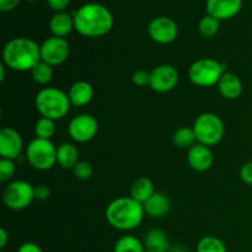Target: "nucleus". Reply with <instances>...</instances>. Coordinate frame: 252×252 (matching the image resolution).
Instances as JSON below:
<instances>
[{
  "label": "nucleus",
  "mask_w": 252,
  "mask_h": 252,
  "mask_svg": "<svg viewBox=\"0 0 252 252\" xmlns=\"http://www.w3.org/2000/svg\"><path fill=\"white\" fill-rule=\"evenodd\" d=\"M20 1L21 0H0V10L2 12L12 11V10L19 6Z\"/></svg>",
  "instance_id": "f704fd0d"
},
{
  "label": "nucleus",
  "mask_w": 252,
  "mask_h": 252,
  "mask_svg": "<svg viewBox=\"0 0 252 252\" xmlns=\"http://www.w3.org/2000/svg\"><path fill=\"white\" fill-rule=\"evenodd\" d=\"M16 252H43V251H42V249L39 248L37 244L29 241V243H24L22 245H20V248L17 249Z\"/></svg>",
  "instance_id": "c9c22d12"
},
{
  "label": "nucleus",
  "mask_w": 252,
  "mask_h": 252,
  "mask_svg": "<svg viewBox=\"0 0 252 252\" xmlns=\"http://www.w3.org/2000/svg\"><path fill=\"white\" fill-rule=\"evenodd\" d=\"M98 123L94 116L80 113L70 120L68 126L69 137L76 143H88L96 137Z\"/></svg>",
  "instance_id": "1a4fd4ad"
},
{
  "label": "nucleus",
  "mask_w": 252,
  "mask_h": 252,
  "mask_svg": "<svg viewBox=\"0 0 252 252\" xmlns=\"http://www.w3.org/2000/svg\"><path fill=\"white\" fill-rule=\"evenodd\" d=\"M5 68H6V66L4 65V64H0V73H1V75H0V81H4V79H5Z\"/></svg>",
  "instance_id": "4c0bfd02"
},
{
  "label": "nucleus",
  "mask_w": 252,
  "mask_h": 252,
  "mask_svg": "<svg viewBox=\"0 0 252 252\" xmlns=\"http://www.w3.org/2000/svg\"><path fill=\"white\" fill-rule=\"evenodd\" d=\"M219 27H220V21L209 14L204 15L198 22V32L201 33V36L206 37V38L216 36L219 32Z\"/></svg>",
  "instance_id": "a878e982"
},
{
  "label": "nucleus",
  "mask_w": 252,
  "mask_h": 252,
  "mask_svg": "<svg viewBox=\"0 0 252 252\" xmlns=\"http://www.w3.org/2000/svg\"><path fill=\"white\" fill-rule=\"evenodd\" d=\"M148 34L155 43L170 44L177 38L179 27L170 17L158 16L148 25Z\"/></svg>",
  "instance_id": "f8f14e48"
},
{
  "label": "nucleus",
  "mask_w": 252,
  "mask_h": 252,
  "mask_svg": "<svg viewBox=\"0 0 252 252\" xmlns=\"http://www.w3.org/2000/svg\"><path fill=\"white\" fill-rule=\"evenodd\" d=\"M68 96L71 106L83 107V106L89 105L93 101L94 88L88 81L79 80L70 86Z\"/></svg>",
  "instance_id": "dca6fc26"
},
{
  "label": "nucleus",
  "mask_w": 252,
  "mask_h": 252,
  "mask_svg": "<svg viewBox=\"0 0 252 252\" xmlns=\"http://www.w3.org/2000/svg\"><path fill=\"white\" fill-rule=\"evenodd\" d=\"M68 94L57 88H43L34 97V107L41 117L58 121L65 117L70 110Z\"/></svg>",
  "instance_id": "20e7f679"
},
{
  "label": "nucleus",
  "mask_w": 252,
  "mask_h": 252,
  "mask_svg": "<svg viewBox=\"0 0 252 252\" xmlns=\"http://www.w3.org/2000/svg\"><path fill=\"white\" fill-rule=\"evenodd\" d=\"M47 4L51 9H53L54 11L62 12L69 6L70 4V0H47Z\"/></svg>",
  "instance_id": "473e14b6"
},
{
  "label": "nucleus",
  "mask_w": 252,
  "mask_h": 252,
  "mask_svg": "<svg viewBox=\"0 0 252 252\" xmlns=\"http://www.w3.org/2000/svg\"><path fill=\"white\" fill-rule=\"evenodd\" d=\"M143 244H144L145 252H167L169 250V240L166 234L158 228H153L147 231Z\"/></svg>",
  "instance_id": "aec40b11"
},
{
  "label": "nucleus",
  "mask_w": 252,
  "mask_h": 252,
  "mask_svg": "<svg viewBox=\"0 0 252 252\" xmlns=\"http://www.w3.org/2000/svg\"><path fill=\"white\" fill-rule=\"evenodd\" d=\"M177 83H179V71L174 65L161 64V65L155 66L150 71L149 88L155 93H170L176 88Z\"/></svg>",
  "instance_id": "9b49d317"
},
{
  "label": "nucleus",
  "mask_w": 252,
  "mask_h": 252,
  "mask_svg": "<svg viewBox=\"0 0 252 252\" xmlns=\"http://www.w3.org/2000/svg\"><path fill=\"white\" fill-rule=\"evenodd\" d=\"M73 16L75 31L89 38L105 36L113 27V16L111 11L97 2L83 5Z\"/></svg>",
  "instance_id": "f257e3e1"
},
{
  "label": "nucleus",
  "mask_w": 252,
  "mask_h": 252,
  "mask_svg": "<svg viewBox=\"0 0 252 252\" xmlns=\"http://www.w3.org/2000/svg\"><path fill=\"white\" fill-rule=\"evenodd\" d=\"M7 241H9V233L5 228L0 229V248L4 249L6 246Z\"/></svg>",
  "instance_id": "e433bc0d"
},
{
  "label": "nucleus",
  "mask_w": 252,
  "mask_h": 252,
  "mask_svg": "<svg viewBox=\"0 0 252 252\" xmlns=\"http://www.w3.org/2000/svg\"><path fill=\"white\" fill-rule=\"evenodd\" d=\"M225 73L223 65L212 58H201L191 64L189 78L193 85L199 88H211L218 84L221 75Z\"/></svg>",
  "instance_id": "0eeeda50"
},
{
  "label": "nucleus",
  "mask_w": 252,
  "mask_h": 252,
  "mask_svg": "<svg viewBox=\"0 0 252 252\" xmlns=\"http://www.w3.org/2000/svg\"><path fill=\"white\" fill-rule=\"evenodd\" d=\"M24 142L16 129L4 127L0 130V157L2 159L15 160L20 157Z\"/></svg>",
  "instance_id": "ddd939ff"
},
{
  "label": "nucleus",
  "mask_w": 252,
  "mask_h": 252,
  "mask_svg": "<svg viewBox=\"0 0 252 252\" xmlns=\"http://www.w3.org/2000/svg\"><path fill=\"white\" fill-rule=\"evenodd\" d=\"M214 161L213 153L207 145L196 143L187 150V162L192 170L197 172L208 171Z\"/></svg>",
  "instance_id": "2eb2a0df"
},
{
  "label": "nucleus",
  "mask_w": 252,
  "mask_h": 252,
  "mask_svg": "<svg viewBox=\"0 0 252 252\" xmlns=\"http://www.w3.org/2000/svg\"><path fill=\"white\" fill-rule=\"evenodd\" d=\"M15 171H16V165L15 160L10 159H0V182L6 184L14 177Z\"/></svg>",
  "instance_id": "c85d7f7f"
},
{
  "label": "nucleus",
  "mask_w": 252,
  "mask_h": 252,
  "mask_svg": "<svg viewBox=\"0 0 252 252\" xmlns=\"http://www.w3.org/2000/svg\"><path fill=\"white\" fill-rule=\"evenodd\" d=\"M41 61V46L27 37L10 39L2 48V64L15 71H31Z\"/></svg>",
  "instance_id": "f03ea898"
},
{
  "label": "nucleus",
  "mask_w": 252,
  "mask_h": 252,
  "mask_svg": "<svg viewBox=\"0 0 252 252\" xmlns=\"http://www.w3.org/2000/svg\"><path fill=\"white\" fill-rule=\"evenodd\" d=\"M25 155L27 162L38 171L51 170L57 164V147L48 139L34 138L27 144Z\"/></svg>",
  "instance_id": "423d86ee"
},
{
  "label": "nucleus",
  "mask_w": 252,
  "mask_h": 252,
  "mask_svg": "<svg viewBox=\"0 0 252 252\" xmlns=\"http://www.w3.org/2000/svg\"><path fill=\"white\" fill-rule=\"evenodd\" d=\"M70 54V46L68 41L62 37L52 36L44 39L41 44V61L52 66L61 65Z\"/></svg>",
  "instance_id": "9d476101"
},
{
  "label": "nucleus",
  "mask_w": 252,
  "mask_h": 252,
  "mask_svg": "<svg viewBox=\"0 0 252 252\" xmlns=\"http://www.w3.org/2000/svg\"><path fill=\"white\" fill-rule=\"evenodd\" d=\"M34 199V187L24 180L11 181L2 191V202L11 211L26 209Z\"/></svg>",
  "instance_id": "6e6552de"
},
{
  "label": "nucleus",
  "mask_w": 252,
  "mask_h": 252,
  "mask_svg": "<svg viewBox=\"0 0 252 252\" xmlns=\"http://www.w3.org/2000/svg\"><path fill=\"white\" fill-rule=\"evenodd\" d=\"M29 1H38V0H29Z\"/></svg>",
  "instance_id": "58836bf2"
},
{
  "label": "nucleus",
  "mask_w": 252,
  "mask_h": 252,
  "mask_svg": "<svg viewBox=\"0 0 252 252\" xmlns=\"http://www.w3.org/2000/svg\"><path fill=\"white\" fill-rule=\"evenodd\" d=\"M243 7V0H207V14L221 20H229L235 17Z\"/></svg>",
  "instance_id": "4468645a"
},
{
  "label": "nucleus",
  "mask_w": 252,
  "mask_h": 252,
  "mask_svg": "<svg viewBox=\"0 0 252 252\" xmlns=\"http://www.w3.org/2000/svg\"><path fill=\"white\" fill-rule=\"evenodd\" d=\"M145 216L144 207L132 197H118L110 202L105 217L112 228L121 231H129L142 224Z\"/></svg>",
  "instance_id": "7ed1b4c3"
},
{
  "label": "nucleus",
  "mask_w": 252,
  "mask_h": 252,
  "mask_svg": "<svg viewBox=\"0 0 252 252\" xmlns=\"http://www.w3.org/2000/svg\"><path fill=\"white\" fill-rule=\"evenodd\" d=\"M240 179L244 184L252 186V161L243 165L240 170Z\"/></svg>",
  "instance_id": "2f4dec72"
},
{
  "label": "nucleus",
  "mask_w": 252,
  "mask_h": 252,
  "mask_svg": "<svg viewBox=\"0 0 252 252\" xmlns=\"http://www.w3.org/2000/svg\"><path fill=\"white\" fill-rule=\"evenodd\" d=\"M132 80L134 83V85L139 86V88H145V86L150 85V71L143 70V69H139V70L134 71L132 76Z\"/></svg>",
  "instance_id": "7c9ffc66"
},
{
  "label": "nucleus",
  "mask_w": 252,
  "mask_h": 252,
  "mask_svg": "<svg viewBox=\"0 0 252 252\" xmlns=\"http://www.w3.org/2000/svg\"><path fill=\"white\" fill-rule=\"evenodd\" d=\"M31 73L32 79H33L34 83L39 84V85H47L52 81L53 79V66L47 64L46 62L39 61L36 65L32 68Z\"/></svg>",
  "instance_id": "393cba45"
},
{
  "label": "nucleus",
  "mask_w": 252,
  "mask_h": 252,
  "mask_svg": "<svg viewBox=\"0 0 252 252\" xmlns=\"http://www.w3.org/2000/svg\"><path fill=\"white\" fill-rule=\"evenodd\" d=\"M172 143L175 147L180 149H187L193 147L197 143L196 134H194L193 128L181 127L172 134Z\"/></svg>",
  "instance_id": "5701e85b"
},
{
  "label": "nucleus",
  "mask_w": 252,
  "mask_h": 252,
  "mask_svg": "<svg viewBox=\"0 0 252 252\" xmlns=\"http://www.w3.org/2000/svg\"><path fill=\"white\" fill-rule=\"evenodd\" d=\"M49 30H51L52 34L56 37H64L68 36L73 30H75V25H74V16L65 11L57 12L52 16L49 20Z\"/></svg>",
  "instance_id": "6ab92c4d"
},
{
  "label": "nucleus",
  "mask_w": 252,
  "mask_h": 252,
  "mask_svg": "<svg viewBox=\"0 0 252 252\" xmlns=\"http://www.w3.org/2000/svg\"><path fill=\"white\" fill-rule=\"evenodd\" d=\"M130 197L139 203L144 204L155 193L154 184L148 177L142 176L135 180L130 186Z\"/></svg>",
  "instance_id": "4be33fe9"
},
{
  "label": "nucleus",
  "mask_w": 252,
  "mask_h": 252,
  "mask_svg": "<svg viewBox=\"0 0 252 252\" xmlns=\"http://www.w3.org/2000/svg\"><path fill=\"white\" fill-rule=\"evenodd\" d=\"M197 252H228L226 251V246L224 245L223 241L220 239L216 238V236H204L197 244Z\"/></svg>",
  "instance_id": "cd10ccee"
},
{
  "label": "nucleus",
  "mask_w": 252,
  "mask_h": 252,
  "mask_svg": "<svg viewBox=\"0 0 252 252\" xmlns=\"http://www.w3.org/2000/svg\"><path fill=\"white\" fill-rule=\"evenodd\" d=\"M56 121L46 117H39L34 125V135L39 139H48L53 137L56 133Z\"/></svg>",
  "instance_id": "bb28decb"
},
{
  "label": "nucleus",
  "mask_w": 252,
  "mask_h": 252,
  "mask_svg": "<svg viewBox=\"0 0 252 252\" xmlns=\"http://www.w3.org/2000/svg\"><path fill=\"white\" fill-rule=\"evenodd\" d=\"M79 161V150L71 143H63L57 148V164L64 170H73Z\"/></svg>",
  "instance_id": "412c9836"
},
{
  "label": "nucleus",
  "mask_w": 252,
  "mask_h": 252,
  "mask_svg": "<svg viewBox=\"0 0 252 252\" xmlns=\"http://www.w3.org/2000/svg\"><path fill=\"white\" fill-rule=\"evenodd\" d=\"M113 252H145L144 244L133 235H123L116 241Z\"/></svg>",
  "instance_id": "b1692460"
},
{
  "label": "nucleus",
  "mask_w": 252,
  "mask_h": 252,
  "mask_svg": "<svg viewBox=\"0 0 252 252\" xmlns=\"http://www.w3.org/2000/svg\"><path fill=\"white\" fill-rule=\"evenodd\" d=\"M193 130L196 134L197 143L213 147L217 145L224 137L225 127L224 122L218 115L212 112H206L199 115L193 123Z\"/></svg>",
  "instance_id": "39448f33"
},
{
  "label": "nucleus",
  "mask_w": 252,
  "mask_h": 252,
  "mask_svg": "<svg viewBox=\"0 0 252 252\" xmlns=\"http://www.w3.org/2000/svg\"><path fill=\"white\" fill-rule=\"evenodd\" d=\"M73 175L75 179L80 180V181H86L93 176V166L90 162L85 161V160H79L78 164L73 167Z\"/></svg>",
  "instance_id": "c756f323"
},
{
  "label": "nucleus",
  "mask_w": 252,
  "mask_h": 252,
  "mask_svg": "<svg viewBox=\"0 0 252 252\" xmlns=\"http://www.w3.org/2000/svg\"><path fill=\"white\" fill-rule=\"evenodd\" d=\"M51 194V191L47 186L44 185H39V186L34 187V199H38V201H44L47 199Z\"/></svg>",
  "instance_id": "72a5a7b5"
},
{
  "label": "nucleus",
  "mask_w": 252,
  "mask_h": 252,
  "mask_svg": "<svg viewBox=\"0 0 252 252\" xmlns=\"http://www.w3.org/2000/svg\"><path fill=\"white\" fill-rule=\"evenodd\" d=\"M144 212L147 216L150 218H162L169 213L170 208H171V202H170L169 197L166 194L161 193V192H155L144 204Z\"/></svg>",
  "instance_id": "a211bd4d"
},
{
  "label": "nucleus",
  "mask_w": 252,
  "mask_h": 252,
  "mask_svg": "<svg viewBox=\"0 0 252 252\" xmlns=\"http://www.w3.org/2000/svg\"><path fill=\"white\" fill-rule=\"evenodd\" d=\"M219 94L226 100H236L243 93V83L234 73H224L217 84Z\"/></svg>",
  "instance_id": "f3484780"
}]
</instances>
